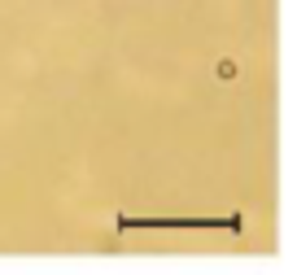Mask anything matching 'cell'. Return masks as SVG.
I'll list each match as a JSON object with an SVG mask.
<instances>
[{"instance_id":"1","label":"cell","mask_w":297,"mask_h":275,"mask_svg":"<svg viewBox=\"0 0 297 275\" xmlns=\"http://www.w3.org/2000/svg\"><path fill=\"white\" fill-rule=\"evenodd\" d=\"M122 227H236V219L223 223V219H122Z\"/></svg>"}]
</instances>
